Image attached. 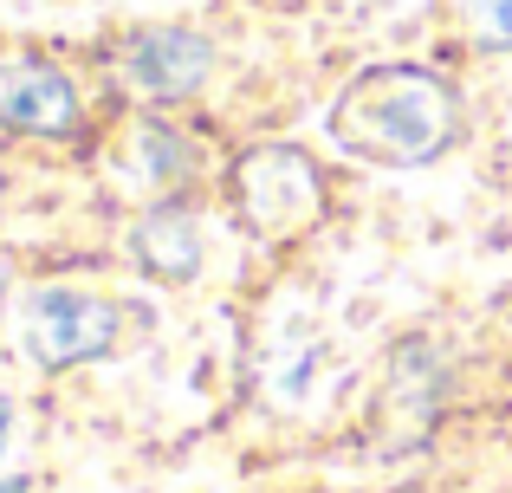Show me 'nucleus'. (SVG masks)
Segmentation results:
<instances>
[{"instance_id":"5","label":"nucleus","mask_w":512,"mask_h":493,"mask_svg":"<svg viewBox=\"0 0 512 493\" xmlns=\"http://www.w3.org/2000/svg\"><path fill=\"white\" fill-rule=\"evenodd\" d=\"M85 124V98L78 78L46 52H20L0 59V130L7 137H39V143H65Z\"/></svg>"},{"instance_id":"4","label":"nucleus","mask_w":512,"mask_h":493,"mask_svg":"<svg viewBox=\"0 0 512 493\" xmlns=\"http://www.w3.org/2000/svg\"><path fill=\"white\" fill-rule=\"evenodd\" d=\"M111 65H117V85H124L130 98L182 104V98H195V91L208 85L214 46H208V33H195V26H137V33L117 39Z\"/></svg>"},{"instance_id":"3","label":"nucleus","mask_w":512,"mask_h":493,"mask_svg":"<svg viewBox=\"0 0 512 493\" xmlns=\"http://www.w3.org/2000/svg\"><path fill=\"white\" fill-rule=\"evenodd\" d=\"M124 299L98 286H72V279H52V286H33L20 305H13V338H20L26 364L39 370H78L98 364L124 344Z\"/></svg>"},{"instance_id":"8","label":"nucleus","mask_w":512,"mask_h":493,"mask_svg":"<svg viewBox=\"0 0 512 493\" xmlns=\"http://www.w3.org/2000/svg\"><path fill=\"white\" fill-rule=\"evenodd\" d=\"M461 26L493 52H512V0H461Z\"/></svg>"},{"instance_id":"2","label":"nucleus","mask_w":512,"mask_h":493,"mask_svg":"<svg viewBox=\"0 0 512 493\" xmlns=\"http://www.w3.org/2000/svg\"><path fill=\"white\" fill-rule=\"evenodd\" d=\"M325 169L299 150V143H260V150H240L227 169V208L234 221L266 247L305 241V234L325 221Z\"/></svg>"},{"instance_id":"7","label":"nucleus","mask_w":512,"mask_h":493,"mask_svg":"<svg viewBox=\"0 0 512 493\" xmlns=\"http://www.w3.org/2000/svg\"><path fill=\"white\" fill-rule=\"evenodd\" d=\"M130 150H137V169L156 189V202H182V189L195 182V150H188L182 130L163 124V117H143L137 137H130Z\"/></svg>"},{"instance_id":"1","label":"nucleus","mask_w":512,"mask_h":493,"mask_svg":"<svg viewBox=\"0 0 512 493\" xmlns=\"http://www.w3.org/2000/svg\"><path fill=\"white\" fill-rule=\"evenodd\" d=\"M331 143L376 169H422L454 150L461 98L428 65H370L331 98Z\"/></svg>"},{"instance_id":"6","label":"nucleus","mask_w":512,"mask_h":493,"mask_svg":"<svg viewBox=\"0 0 512 493\" xmlns=\"http://www.w3.org/2000/svg\"><path fill=\"white\" fill-rule=\"evenodd\" d=\"M130 260H137V273L163 279V286H188L201 273V260H208V234H201L195 208L188 202L143 208V221L130 228Z\"/></svg>"},{"instance_id":"9","label":"nucleus","mask_w":512,"mask_h":493,"mask_svg":"<svg viewBox=\"0 0 512 493\" xmlns=\"http://www.w3.org/2000/svg\"><path fill=\"white\" fill-rule=\"evenodd\" d=\"M13 481H20V409L0 390V493H13Z\"/></svg>"}]
</instances>
